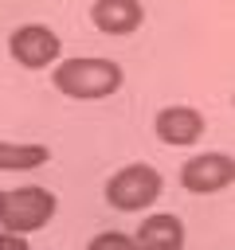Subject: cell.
<instances>
[{"mask_svg":"<svg viewBox=\"0 0 235 250\" xmlns=\"http://www.w3.org/2000/svg\"><path fill=\"white\" fill-rule=\"evenodd\" d=\"M55 211H59L55 191H47L39 184L12 188L0 199V227L4 230H16V234H35V230H43L55 219Z\"/></svg>","mask_w":235,"mask_h":250,"instance_id":"cell-3","label":"cell"},{"mask_svg":"<svg viewBox=\"0 0 235 250\" xmlns=\"http://www.w3.org/2000/svg\"><path fill=\"white\" fill-rule=\"evenodd\" d=\"M51 160V148L39 141H4L0 137V172H31Z\"/></svg>","mask_w":235,"mask_h":250,"instance_id":"cell-9","label":"cell"},{"mask_svg":"<svg viewBox=\"0 0 235 250\" xmlns=\"http://www.w3.org/2000/svg\"><path fill=\"white\" fill-rule=\"evenodd\" d=\"M90 23L102 35H133L145 23V8H141V0H94Z\"/></svg>","mask_w":235,"mask_h":250,"instance_id":"cell-7","label":"cell"},{"mask_svg":"<svg viewBox=\"0 0 235 250\" xmlns=\"http://www.w3.org/2000/svg\"><path fill=\"white\" fill-rule=\"evenodd\" d=\"M8 55L12 62H20L24 70H47L59 62L63 55V39L55 35V27L47 23H20L8 35Z\"/></svg>","mask_w":235,"mask_h":250,"instance_id":"cell-4","label":"cell"},{"mask_svg":"<svg viewBox=\"0 0 235 250\" xmlns=\"http://www.w3.org/2000/svg\"><path fill=\"white\" fill-rule=\"evenodd\" d=\"M51 82H55V90H59L63 98H70V102H102V98H110V94L121 90L125 70H121V62H114V59L78 55V59H59Z\"/></svg>","mask_w":235,"mask_h":250,"instance_id":"cell-1","label":"cell"},{"mask_svg":"<svg viewBox=\"0 0 235 250\" xmlns=\"http://www.w3.org/2000/svg\"><path fill=\"white\" fill-rule=\"evenodd\" d=\"M235 180V164L227 152H196L180 164V188L188 195H219Z\"/></svg>","mask_w":235,"mask_h":250,"instance_id":"cell-5","label":"cell"},{"mask_svg":"<svg viewBox=\"0 0 235 250\" xmlns=\"http://www.w3.org/2000/svg\"><path fill=\"white\" fill-rule=\"evenodd\" d=\"M86 250H137V246H133V234L125 230H98L86 242Z\"/></svg>","mask_w":235,"mask_h":250,"instance_id":"cell-10","label":"cell"},{"mask_svg":"<svg viewBox=\"0 0 235 250\" xmlns=\"http://www.w3.org/2000/svg\"><path fill=\"white\" fill-rule=\"evenodd\" d=\"M153 133L161 145H172V148H192L204 133H208V121L196 105H164L157 109L153 117Z\"/></svg>","mask_w":235,"mask_h":250,"instance_id":"cell-6","label":"cell"},{"mask_svg":"<svg viewBox=\"0 0 235 250\" xmlns=\"http://www.w3.org/2000/svg\"><path fill=\"white\" fill-rule=\"evenodd\" d=\"M161 191H164V176H161L153 164H141V160L118 168V172L106 180V188H102L106 203H110L114 211H125V215L149 211V207L161 199Z\"/></svg>","mask_w":235,"mask_h":250,"instance_id":"cell-2","label":"cell"},{"mask_svg":"<svg viewBox=\"0 0 235 250\" xmlns=\"http://www.w3.org/2000/svg\"><path fill=\"white\" fill-rule=\"evenodd\" d=\"M184 238H188L184 223L176 215H168V211H157V215L141 219L137 230H133V246L137 250H184Z\"/></svg>","mask_w":235,"mask_h":250,"instance_id":"cell-8","label":"cell"},{"mask_svg":"<svg viewBox=\"0 0 235 250\" xmlns=\"http://www.w3.org/2000/svg\"><path fill=\"white\" fill-rule=\"evenodd\" d=\"M0 199H4V188H0Z\"/></svg>","mask_w":235,"mask_h":250,"instance_id":"cell-12","label":"cell"},{"mask_svg":"<svg viewBox=\"0 0 235 250\" xmlns=\"http://www.w3.org/2000/svg\"><path fill=\"white\" fill-rule=\"evenodd\" d=\"M0 250H31V246H27V234H16V230L0 227Z\"/></svg>","mask_w":235,"mask_h":250,"instance_id":"cell-11","label":"cell"}]
</instances>
